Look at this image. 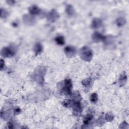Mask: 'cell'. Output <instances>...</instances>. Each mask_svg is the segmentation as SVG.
<instances>
[{"instance_id":"cell-1","label":"cell","mask_w":129,"mask_h":129,"mask_svg":"<svg viewBox=\"0 0 129 129\" xmlns=\"http://www.w3.org/2000/svg\"><path fill=\"white\" fill-rule=\"evenodd\" d=\"M80 56L83 60L89 62L92 58L93 52L89 47H84L80 51Z\"/></svg>"},{"instance_id":"cell-2","label":"cell","mask_w":129,"mask_h":129,"mask_svg":"<svg viewBox=\"0 0 129 129\" xmlns=\"http://www.w3.org/2000/svg\"><path fill=\"white\" fill-rule=\"evenodd\" d=\"M63 86L61 85L62 87L60 89L64 91V93L71 95L72 87H73V84L70 79H66L65 80L63 83Z\"/></svg>"},{"instance_id":"cell-3","label":"cell","mask_w":129,"mask_h":129,"mask_svg":"<svg viewBox=\"0 0 129 129\" xmlns=\"http://www.w3.org/2000/svg\"><path fill=\"white\" fill-rule=\"evenodd\" d=\"M73 109V113L76 116H79L81 114L82 108L80 101H75L72 106Z\"/></svg>"},{"instance_id":"cell-4","label":"cell","mask_w":129,"mask_h":129,"mask_svg":"<svg viewBox=\"0 0 129 129\" xmlns=\"http://www.w3.org/2000/svg\"><path fill=\"white\" fill-rule=\"evenodd\" d=\"M14 55L15 52L12 47H4L1 51V55L3 57L9 58L14 56Z\"/></svg>"},{"instance_id":"cell-5","label":"cell","mask_w":129,"mask_h":129,"mask_svg":"<svg viewBox=\"0 0 129 129\" xmlns=\"http://www.w3.org/2000/svg\"><path fill=\"white\" fill-rule=\"evenodd\" d=\"M64 52L68 57L72 58L76 54V49L72 46H67L64 49Z\"/></svg>"},{"instance_id":"cell-6","label":"cell","mask_w":129,"mask_h":129,"mask_svg":"<svg viewBox=\"0 0 129 129\" xmlns=\"http://www.w3.org/2000/svg\"><path fill=\"white\" fill-rule=\"evenodd\" d=\"M105 36L102 35L101 34L98 32H94L92 35V40L95 43H98L100 41H105Z\"/></svg>"},{"instance_id":"cell-7","label":"cell","mask_w":129,"mask_h":129,"mask_svg":"<svg viewBox=\"0 0 129 129\" xmlns=\"http://www.w3.org/2000/svg\"><path fill=\"white\" fill-rule=\"evenodd\" d=\"M59 15L57 12L55 10H52L47 15V19L48 21L54 22L57 20Z\"/></svg>"},{"instance_id":"cell-8","label":"cell","mask_w":129,"mask_h":129,"mask_svg":"<svg viewBox=\"0 0 129 129\" xmlns=\"http://www.w3.org/2000/svg\"><path fill=\"white\" fill-rule=\"evenodd\" d=\"M102 25V21L98 18H94L92 20L91 26L93 29H98Z\"/></svg>"},{"instance_id":"cell-9","label":"cell","mask_w":129,"mask_h":129,"mask_svg":"<svg viewBox=\"0 0 129 129\" xmlns=\"http://www.w3.org/2000/svg\"><path fill=\"white\" fill-rule=\"evenodd\" d=\"M29 11L32 15H35L40 13V9L37 6L33 5L29 8Z\"/></svg>"},{"instance_id":"cell-10","label":"cell","mask_w":129,"mask_h":129,"mask_svg":"<svg viewBox=\"0 0 129 129\" xmlns=\"http://www.w3.org/2000/svg\"><path fill=\"white\" fill-rule=\"evenodd\" d=\"M43 46L40 43H35V44L34 45V47L33 50L34 52L36 53V54H40V52H41L43 51Z\"/></svg>"},{"instance_id":"cell-11","label":"cell","mask_w":129,"mask_h":129,"mask_svg":"<svg viewBox=\"0 0 129 129\" xmlns=\"http://www.w3.org/2000/svg\"><path fill=\"white\" fill-rule=\"evenodd\" d=\"M55 40L56 41V43L60 45H63L64 44V43H65L64 37L61 35H60L56 37V38Z\"/></svg>"},{"instance_id":"cell-12","label":"cell","mask_w":129,"mask_h":129,"mask_svg":"<svg viewBox=\"0 0 129 129\" xmlns=\"http://www.w3.org/2000/svg\"><path fill=\"white\" fill-rule=\"evenodd\" d=\"M93 118V116L92 115L88 114L87 115H86L85 116L84 120H83V123H84V124L85 125H88L89 123L92 120Z\"/></svg>"},{"instance_id":"cell-13","label":"cell","mask_w":129,"mask_h":129,"mask_svg":"<svg viewBox=\"0 0 129 129\" xmlns=\"http://www.w3.org/2000/svg\"><path fill=\"white\" fill-rule=\"evenodd\" d=\"M127 76L126 75V73H123L122 75H121L119 79V83L120 85H125L127 81Z\"/></svg>"},{"instance_id":"cell-14","label":"cell","mask_w":129,"mask_h":129,"mask_svg":"<svg viewBox=\"0 0 129 129\" xmlns=\"http://www.w3.org/2000/svg\"><path fill=\"white\" fill-rule=\"evenodd\" d=\"M74 101L71 100H64L63 102V105L66 108H71L73 106Z\"/></svg>"},{"instance_id":"cell-15","label":"cell","mask_w":129,"mask_h":129,"mask_svg":"<svg viewBox=\"0 0 129 129\" xmlns=\"http://www.w3.org/2000/svg\"><path fill=\"white\" fill-rule=\"evenodd\" d=\"M34 80L39 84H42L43 82V77L41 75H40L39 74H35L34 75Z\"/></svg>"},{"instance_id":"cell-16","label":"cell","mask_w":129,"mask_h":129,"mask_svg":"<svg viewBox=\"0 0 129 129\" xmlns=\"http://www.w3.org/2000/svg\"><path fill=\"white\" fill-rule=\"evenodd\" d=\"M23 20H24V22L26 23V24L32 23V22L34 20H33L32 17H30V16H29V15H27L24 16Z\"/></svg>"},{"instance_id":"cell-17","label":"cell","mask_w":129,"mask_h":129,"mask_svg":"<svg viewBox=\"0 0 129 129\" xmlns=\"http://www.w3.org/2000/svg\"><path fill=\"white\" fill-rule=\"evenodd\" d=\"M66 11L68 15H70V16H72V15H73L74 13V10L73 8V7L71 5H68L66 7Z\"/></svg>"},{"instance_id":"cell-18","label":"cell","mask_w":129,"mask_h":129,"mask_svg":"<svg viewBox=\"0 0 129 129\" xmlns=\"http://www.w3.org/2000/svg\"><path fill=\"white\" fill-rule=\"evenodd\" d=\"M116 24L119 26H122L126 24V20L123 18H119L116 20Z\"/></svg>"},{"instance_id":"cell-19","label":"cell","mask_w":129,"mask_h":129,"mask_svg":"<svg viewBox=\"0 0 129 129\" xmlns=\"http://www.w3.org/2000/svg\"><path fill=\"white\" fill-rule=\"evenodd\" d=\"M98 100V96L96 93H93L90 96V101L92 103H96Z\"/></svg>"},{"instance_id":"cell-20","label":"cell","mask_w":129,"mask_h":129,"mask_svg":"<svg viewBox=\"0 0 129 129\" xmlns=\"http://www.w3.org/2000/svg\"><path fill=\"white\" fill-rule=\"evenodd\" d=\"M72 98H73L74 101H80L81 99V95L78 92H75L72 94Z\"/></svg>"},{"instance_id":"cell-21","label":"cell","mask_w":129,"mask_h":129,"mask_svg":"<svg viewBox=\"0 0 129 129\" xmlns=\"http://www.w3.org/2000/svg\"><path fill=\"white\" fill-rule=\"evenodd\" d=\"M113 117H114V116L112 113H108L105 116V120L108 122H112L113 120Z\"/></svg>"},{"instance_id":"cell-22","label":"cell","mask_w":129,"mask_h":129,"mask_svg":"<svg viewBox=\"0 0 129 129\" xmlns=\"http://www.w3.org/2000/svg\"><path fill=\"white\" fill-rule=\"evenodd\" d=\"M82 84L83 85V86H88L90 84L91 80H90V79H89V78L86 79L82 82Z\"/></svg>"},{"instance_id":"cell-23","label":"cell","mask_w":129,"mask_h":129,"mask_svg":"<svg viewBox=\"0 0 129 129\" xmlns=\"http://www.w3.org/2000/svg\"><path fill=\"white\" fill-rule=\"evenodd\" d=\"M7 12L5 10H3L1 9V16L2 18H4L6 17L7 16Z\"/></svg>"},{"instance_id":"cell-24","label":"cell","mask_w":129,"mask_h":129,"mask_svg":"<svg viewBox=\"0 0 129 129\" xmlns=\"http://www.w3.org/2000/svg\"><path fill=\"white\" fill-rule=\"evenodd\" d=\"M21 112V110L19 108H16L14 111V114L15 115H17L20 114V113Z\"/></svg>"},{"instance_id":"cell-25","label":"cell","mask_w":129,"mask_h":129,"mask_svg":"<svg viewBox=\"0 0 129 129\" xmlns=\"http://www.w3.org/2000/svg\"><path fill=\"white\" fill-rule=\"evenodd\" d=\"M7 128H9V129H12L13 128V123H11V122H9L7 124Z\"/></svg>"},{"instance_id":"cell-26","label":"cell","mask_w":129,"mask_h":129,"mask_svg":"<svg viewBox=\"0 0 129 129\" xmlns=\"http://www.w3.org/2000/svg\"><path fill=\"white\" fill-rule=\"evenodd\" d=\"M5 66V62L4 61H3V60L2 59L1 60V69L2 70L3 69V68H4Z\"/></svg>"}]
</instances>
